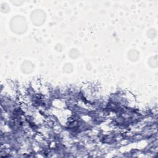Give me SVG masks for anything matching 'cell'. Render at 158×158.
Returning a JSON list of instances; mask_svg holds the SVG:
<instances>
[{
    "instance_id": "cell-1",
    "label": "cell",
    "mask_w": 158,
    "mask_h": 158,
    "mask_svg": "<svg viewBox=\"0 0 158 158\" xmlns=\"http://www.w3.org/2000/svg\"><path fill=\"white\" fill-rule=\"evenodd\" d=\"M14 22V23H11V26H14V27L12 28V30L16 33H21L25 29L26 24L25 22L23 19H21L20 17H16L12 20Z\"/></svg>"
},
{
    "instance_id": "cell-2",
    "label": "cell",
    "mask_w": 158,
    "mask_h": 158,
    "mask_svg": "<svg viewBox=\"0 0 158 158\" xmlns=\"http://www.w3.org/2000/svg\"><path fill=\"white\" fill-rule=\"evenodd\" d=\"M44 14L41 10H36L32 14V21L36 25H40L44 21Z\"/></svg>"
}]
</instances>
